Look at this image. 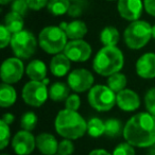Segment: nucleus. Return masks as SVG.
Masks as SVG:
<instances>
[{
  "mask_svg": "<svg viewBox=\"0 0 155 155\" xmlns=\"http://www.w3.org/2000/svg\"><path fill=\"white\" fill-rule=\"evenodd\" d=\"M123 138L135 148H150L155 143V116L148 112L133 115L125 123Z\"/></svg>",
  "mask_w": 155,
  "mask_h": 155,
  "instance_id": "nucleus-1",
  "label": "nucleus"
},
{
  "mask_svg": "<svg viewBox=\"0 0 155 155\" xmlns=\"http://www.w3.org/2000/svg\"><path fill=\"white\" fill-rule=\"evenodd\" d=\"M56 133L65 139L75 140L87 133V121L77 110L64 108L58 113L54 120Z\"/></svg>",
  "mask_w": 155,
  "mask_h": 155,
  "instance_id": "nucleus-2",
  "label": "nucleus"
},
{
  "mask_svg": "<svg viewBox=\"0 0 155 155\" xmlns=\"http://www.w3.org/2000/svg\"><path fill=\"white\" fill-rule=\"evenodd\" d=\"M124 65V55L117 46H103L96 53L93 69L102 77H110L120 72Z\"/></svg>",
  "mask_w": 155,
  "mask_h": 155,
  "instance_id": "nucleus-3",
  "label": "nucleus"
},
{
  "mask_svg": "<svg viewBox=\"0 0 155 155\" xmlns=\"http://www.w3.org/2000/svg\"><path fill=\"white\" fill-rule=\"evenodd\" d=\"M152 38V26L144 20L132 21L123 32V39L127 48L139 50L143 48Z\"/></svg>",
  "mask_w": 155,
  "mask_h": 155,
  "instance_id": "nucleus-4",
  "label": "nucleus"
},
{
  "mask_svg": "<svg viewBox=\"0 0 155 155\" xmlns=\"http://www.w3.org/2000/svg\"><path fill=\"white\" fill-rule=\"evenodd\" d=\"M67 37L64 30L58 26L45 27L38 34V46L48 54L62 53L67 45Z\"/></svg>",
  "mask_w": 155,
  "mask_h": 155,
  "instance_id": "nucleus-5",
  "label": "nucleus"
},
{
  "mask_svg": "<svg viewBox=\"0 0 155 155\" xmlns=\"http://www.w3.org/2000/svg\"><path fill=\"white\" fill-rule=\"evenodd\" d=\"M11 48L14 55L20 60H27L34 55L38 46V39L28 30H22L13 34Z\"/></svg>",
  "mask_w": 155,
  "mask_h": 155,
  "instance_id": "nucleus-6",
  "label": "nucleus"
},
{
  "mask_svg": "<svg viewBox=\"0 0 155 155\" xmlns=\"http://www.w3.org/2000/svg\"><path fill=\"white\" fill-rule=\"evenodd\" d=\"M88 103L98 112H108L116 105V93L107 85H94L87 95Z\"/></svg>",
  "mask_w": 155,
  "mask_h": 155,
  "instance_id": "nucleus-7",
  "label": "nucleus"
},
{
  "mask_svg": "<svg viewBox=\"0 0 155 155\" xmlns=\"http://www.w3.org/2000/svg\"><path fill=\"white\" fill-rule=\"evenodd\" d=\"M21 98L27 105L41 107L49 98V89L41 81L30 80L22 87Z\"/></svg>",
  "mask_w": 155,
  "mask_h": 155,
  "instance_id": "nucleus-8",
  "label": "nucleus"
},
{
  "mask_svg": "<svg viewBox=\"0 0 155 155\" xmlns=\"http://www.w3.org/2000/svg\"><path fill=\"white\" fill-rule=\"evenodd\" d=\"M25 71V65L20 58H8L3 61L0 69V77L2 83L7 84H15L21 80Z\"/></svg>",
  "mask_w": 155,
  "mask_h": 155,
  "instance_id": "nucleus-9",
  "label": "nucleus"
},
{
  "mask_svg": "<svg viewBox=\"0 0 155 155\" xmlns=\"http://www.w3.org/2000/svg\"><path fill=\"white\" fill-rule=\"evenodd\" d=\"M95 78L89 70L85 68H78L70 71L67 77V84L74 93H84L91 91L94 86Z\"/></svg>",
  "mask_w": 155,
  "mask_h": 155,
  "instance_id": "nucleus-10",
  "label": "nucleus"
},
{
  "mask_svg": "<svg viewBox=\"0 0 155 155\" xmlns=\"http://www.w3.org/2000/svg\"><path fill=\"white\" fill-rule=\"evenodd\" d=\"M63 52L71 62L84 63L91 58L93 49L84 39H74L67 43Z\"/></svg>",
  "mask_w": 155,
  "mask_h": 155,
  "instance_id": "nucleus-11",
  "label": "nucleus"
},
{
  "mask_svg": "<svg viewBox=\"0 0 155 155\" xmlns=\"http://www.w3.org/2000/svg\"><path fill=\"white\" fill-rule=\"evenodd\" d=\"M12 148L17 155H30L36 148V137L29 131H18L12 138Z\"/></svg>",
  "mask_w": 155,
  "mask_h": 155,
  "instance_id": "nucleus-12",
  "label": "nucleus"
},
{
  "mask_svg": "<svg viewBox=\"0 0 155 155\" xmlns=\"http://www.w3.org/2000/svg\"><path fill=\"white\" fill-rule=\"evenodd\" d=\"M143 9L142 0H118L117 3V11L121 18L131 22L139 19Z\"/></svg>",
  "mask_w": 155,
  "mask_h": 155,
  "instance_id": "nucleus-13",
  "label": "nucleus"
},
{
  "mask_svg": "<svg viewBox=\"0 0 155 155\" xmlns=\"http://www.w3.org/2000/svg\"><path fill=\"white\" fill-rule=\"evenodd\" d=\"M116 105L123 112H135L140 106V98L136 91L125 88L116 94Z\"/></svg>",
  "mask_w": 155,
  "mask_h": 155,
  "instance_id": "nucleus-14",
  "label": "nucleus"
},
{
  "mask_svg": "<svg viewBox=\"0 0 155 155\" xmlns=\"http://www.w3.org/2000/svg\"><path fill=\"white\" fill-rule=\"evenodd\" d=\"M136 73L144 80H152L155 78V53H143L136 62Z\"/></svg>",
  "mask_w": 155,
  "mask_h": 155,
  "instance_id": "nucleus-15",
  "label": "nucleus"
},
{
  "mask_svg": "<svg viewBox=\"0 0 155 155\" xmlns=\"http://www.w3.org/2000/svg\"><path fill=\"white\" fill-rule=\"evenodd\" d=\"M60 27L62 30L65 31L67 37L70 41H74V39H83V37L87 34L88 32V28H87L86 24L82 20L75 19L70 22H61Z\"/></svg>",
  "mask_w": 155,
  "mask_h": 155,
  "instance_id": "nucleus-16",
  "label": "nucleus"
},
{
  "mask_svg": "<svg viewBox=\"0 0 155 155\" xmlns=\"http://www.w3.org/2000/svg\"><path fill=\"white\" fill-rule=\"evenodd\" d=\"M58 143L55 136L50 133H41L36 136V148L43 155H56Z\"/></svg>",
  "mask_w": 155,
  "mask_h": 155,
  "instance_id": "nucleus-17",
  "label": "nucleus"
},
{
  "mask_svg": "<svg viewBox=\"0 0 155 155\" xmlns=\"http://www.w3.org/2000/svg\"><path fill=\"white\" fill-rule=\"evenodd\" d=\"M71 61L64 54V52L53 55L51 62H50V71L54 77L63 78L68 75L70 72Z\"/></svg>",
  "mask_w": 155,
  "mask_h": 155,
  "instance_id": "nucleus-18",
  "label": "nucleus"
},
{
  "mask_svg": "<svg viewBox=\"0 0 155 155\" xmlns=\"http://www.w3.org/2000/svg\"><path fill=\"white\" fill-rule=\"evenodd\" d=\"M26 74L32 81H43L47 78V66L41 60H33L27 65Z\"/></svg>",
  "mask_w": 155,
  "mask_h": 155,
  "instance_id": "nucleus-19",
  "label": "nucleus"
},
{
  "mask_svg": "<svg viewBox=\"0 0 155 155\" xmlns=\"http://www.w3.org/2000/svg\"><path fill=\"white\" fill-rule=\"evenodd\" d=\"M17 100L16 89L11 84L2 83L0 85V106L2 108H8L14 105Z\"/></svg>",
  "mask_w": 155,
  "mask_h": 155,
  "instance_id": "nucleus-20",
  "label": "nucleus"
},
{
  "mask_svg": "<svg viewBox=\"0 0 155 155\" xmlns=\"http://www.w3.org/2000/svg\"><path fill=\"white\" fill-rule=\"evenodd\" d=\"M3 25L9 29L12 34L20 32V31L24 30V26H25L24 16H21L20 14L16 13L14 11H11L5 14V24Z\"/></svg>",
  "mask_w": 155,
  "mask_h": 155,
  "instance_id": "nucleus-21",
  "label": "nucleus"
},
{
  "mask_svg": "<svg viewBox=\"0 0 155 155\" xmlns=\"http://www.w3.org/2000/svg\"><path fill=\"white\" fill-rule=\"evenodd\" d=\"M70 87L63 82H55L49 88V98L54 102L65 101L69 97Z\"/></svg>",
  "mask_w": 155,
  "mask_h": 155,
  "instance_id": "nucleus-22",
  "label": "nucleus"
},
{
  "mask_svg": "<svg viewBox=\"0 0 155 155\" xmlns=\"http://www.w3.org/2000/svg\"><path fill=\"white\" fill-rule=\"evenodd\" d=\"M120 41L119 30L114 26H106L100 32V41L103 46H117Z\"/></svg>",
  "mask_w": 155,
  "mask_h": 155,
  "instance_id": "nucleus-23",
  "label": "nucleus"
},
{
  "mask_svg": "<svg viewBox=\"0 0 155 155\" xmlns=\"http://www.w3.org/2000/svg\"><path fill=\"white\" fill-rule=\"evenodd\" d=\"M70 0H49L47 10L54 16H62L68 13L70 9Z\"/></svg>",
  "mask_w": 155,
  "mask_h": 155,
  "instance_id": "nucleus-24",
  "label": "nucleus"
},
{
  "mask_svg": "<svg viewBox=\"0 0 155 155\" xmlns=\"http://www.w3.org/2000/svg\"><path fill=\"white\" fill-rule=\"evenodd\" d=\"M127 77H125V74H123L121 72L114 73V74L110 75L107 78V86L116 94H118L119 91L127 88Z\"/></svg>",
  "mask_w": 155,
  "mask_h": 155,
  "instance_id": "nucleus-25",
  "label": "nucleus"
},
{
  "mask_svg": "<svg viewBox=\"0 0 155 155\" xmlns=\"http://www.w3.org/2000/svg\"><path fill=\"white\" fill-rule=\"evenodd\" d=\"M105 132V122L98 117H93L87 121V134L93 138H98L104 135Z\"/></svg>",
  "mask_w": 155,
  "mask_h": 155,
  "instance_id": "nucleus-26",
  "label": "nucleus"
},
{
  "mask_svg": "<svg viewBox=\"0 0 155 155\" xmlns=\"http://www.w3.org/2000/svg\"><path fill=\"white\" fill-rule=\"evenodd\" d=\"M123 129L124 127L122 125L119 119L116 118H110L105 121V132L104 135L110 138H116L123 134Z\"/></svg>",
  "mask_w": 155,
  "mask_h": 155,
  "instance_id": "nucleus-27",
  "label": "nucleus"
},
{
  "mask_svg": "<svg viewBox=\"0 0 155 155\" xmlns=\"http://www.w3.org/2000/svg\"><path fill=\"white\" fill-rule=\"evenodd\" d=\"M37 121H38L37 115L34 112L29 110V112H26L25 114H22L21 118H20V127L25 131L32 132L36 127Z\"/></svg>",
  "mask_w": 155,
  "mask_h": 155,
  "instance_id": "nucleus-28",
  "label": "nucleus"
},
{
  "mask_svg": "<svg viewBox=\"0 0 155 155\" xmlns=\"http://www.w3.org/2000/svg\"><path fill=\"white\" fill-rule=\"evenodd\" d=\"M11 138L10 125L0 120V150H5L8 147Z\"/></svg>",
  "mask_w": 155,
  "mask_h": 155,
  "instance_id": "nucleus-29",
  "label": "nucleus"
},
{
  "mask_svg": "<svg viewBox=\"0 0 155 155\" xmlns=\"http://www.w3.org/2000/svg\"><path fill=\"white\" fill-rule=\"evenodd\" d=\"M144 105L147 112L155 116V87L150 88L144 95Z\"/></svg>",
  "mask_w": 155,
  "mask_h": 155,
  "instance_id": "nucleus-30",
  "label": "nucleus"
},
{
  "mask_svg": "<svg viewBox=\"0 0 155 155\" xmlns=\"http://www.w3.org/2000/svg\"><path fill=\"white\" fill-rule=\"evenodd\" d=\"M113 155H136L135 147L130 144L129 142H121L114 149Z\"/></svg>",
  "mask_w": 155,
  "mask_h": 155,
  "instance_id": "nucleus-31",
  "label": "nucleus"
},
{
  "mask_svg": "<svg viewBox=\"0 0 155 155\" xmlns=\"http://www.w3.org/2000/svg\"><path fill=\"white\" fill-rule=\"evenodd\" d=\"M12 36L13 34L10 32L9 29L5 25H1L0 26V48L1 49H5L9 45H11Z\"/></svg>",
  "mask_w": 155,
  "mask_h": 155,
  "instance_id": "nucleus-32",
  "label": "nucleus"
},
{
  "mask_svg": "<svg viewBox=\"0 0 155 155\" xmlns=\"http://www.w3.org/2000/svg\"><path fill=\"white\" fill-rule=\"evenodd\" d=\"M74 152V146L70 139H63L58 143V154L60 155H72Z\"/></svg>",
  "mask_w": 155,
  "mask_h": 155,
  "instance_id": "nucleus-33",
  "label": "nucleus"
},
{
  "mask_svg": "<svg viewBox=\"0 0 155 155\" xmlns=\"http://www.w3.org/2000/svg\"><path fill=\"white\" fill-rule=\"evenodd\" d=\"M29 9L30 7H29L27 0H14L12 2V11L20 14L21 16L27 15Z\"/></svg>",
  "mask_w": 155,
  "mask_h": 155,
  "instance_id": "nucleus-34",
  "label": "nucleus"
},
{
  "mask_svg": "<svg viewBox=\"0 0 155 155\" xmlns=\"http://www.w3.org/2000/svg\"><path fill=\"white\" fill-rule=\"evenodd\" d=\"M81 106V98L77 94L69 95V97L65 100V108L70 110H78Z\"/></svg>",
  "mask_w": 155,
  "mask_h": 155,
  "instance_id": "nucleus-35",
  "label": "nucleus"
},
{
  "mask_svg": "<svg viewBox=\"0 0 155 155\" xmlns=\"http://www.w3.org/2000/svg\"><path fill=\"white\" fill-rule=\"evenodd\" d=\"M27 1H28L30 10H33V11H39L43 8L47 7L49 2V0H27Z\"/></svg>",
  "mask_w": 155,
  "mask_h": 155,
  "instance_id": "nucleus-36",
  "label": "nucleus"
},
{
  "mask_svg": "<svg viewBox=\"0 0 155 155\" xmlns=\"http://www.w3.org/2000/svg\"><path fill=\"white\" fill-rule=\"evenodd\" d=\"M143 7L149 15L155 17V0H143Z\"/></svg>",
  "mask_w": 155,
  "mask_h": 155,
  "instance_id": "nucleus-37",
  "label": "nucleus"
},
{
  "mask_svg": "<svg viewBox=\"0 0 155 155\" xmlns=\"http://www.w3.org/2000/svg\"><path fill=\"white\" fill-rule=\"evenodd\" d=\"M82 7L79 5V2L77 5H70V9L68 11V15H70L71 17H77V16H80L82 14Z\"/></svg>",
  "mask_w": 155,
  "mask_h": 155,
  "instance_id": "nucleus-38",
  "label": "nucleus"
},
{
  "mask_svg": "<svg viewBox=\"0 0 155 155\" xmlns=\"http://www.w3.org/2000/svg\"><path fill=\"white\" fill-rule=\"evenodd\" d=\"M1 120H2L3 122L7 123V124L10 125L14 122V120H15V116H14L13 114H11V113H5V114L2 116V118H1Z\"/></svg>",
  "mask_w": 155,
  "mask_h": 155,
  "instance_id": "nucleus-39",
  "label": "nucleus"
},
{
  "mask_svg": "<svg viewBox=\"0 0 155 155\" xmlns=\"http://www.w3.org/2000/svg\"><path fill=\"white\" fill-rule=\"evenodd\" d=\"M88 155H113V154H110L108 151L104 150V149H95V150L91 151Z\"/></svg>",
  "mask_w": 155,
  "mask_h": 155,
  "instance_id": "nucleus-40",
  "label": "nucleus"
},
{
  "mask_svg": "<svg viewBox=\"0 0 155 155\" xmlns=\"http://www.w3.org/2000/svg\"><path fill=\"white\" fill-rule=\"evenodd\" d=\"M13 1L14 0H0V3H1V5H7L10 2H13Z\"/></svg>",
  "mask_w": 155,
  "mask_h": 155,
  "instance_id": "nucleus-41",
  "label": "nucleus"
},
{
  "mask_svg": "<svg viewBox=\"0 0 155 155\" xmlns=\"http://www.w3.org/2000/svg\"><path fill=\"white\" fill-rule=\"evenodd\" d=\"M41 82H43L44 84L47 85V86H48V85H49V83H50V80H49V79H48V78H46V79H44V80L41 81Z\"/></svg>",
  "mask_w": 155,
  "mask_h": 155,
  "instance_id": "nucleus-42",
  "label": "nucleus"
},
{
  "mask_svg": "<svg viewBox=\"0 0 155 155\" xmlns=\"http://www.w3.org/2000/svg\"><path fill=\"white\" fill-rule=\"evenodd\" d=\"M152 38L155 39V25L152 26Z\"/></svg>",
  "mask_w": 155,
  "mask_h": 155,
  "instance_id": "nucleus-43",
  "label": "nucleus"
},
{
  "mask_svg": "<svg viewBox=\"0 0 155 155\" xmlns=\"http://www.w3.org/2000/svg\"><path fill=\"white\" fill-rule=\"evenodd\" d=\"M1 155H10V154H7V153H2Z\"/></svg>",
  "mask_w": 155,
  "mask_h": 155,
  "instance_id": "nucleus-44",
  "label": "nucleus"
},
{
  "mask_svg": "<svg viewBox=\"0 0 155 155\" xmlns=\"http://www.w3.org/2000/svg\"><path fill=\"white\" fill-rule=\"evenodd\" d=\"M107 1H115V0H107Z\"/></svg>",
  "mask_w": 155,
  "mask_h": 155,
  "instance_id": "nucleus-45",
  "label": "nucleus"
},
{
  "mask_svg": "<svg viewBox=\"0 0 155 155\" xmlns=\"http://www.w3.org/2000/svg\"><path fill=\"white\" fill-rule=\"evenodd\" d=\"M56 155H60V154H56Z\"/></svg>",
  "mask_w": 155,
  "mask_h": 155,
  "instance_id": "nucleus-46",
  "label": "nucleus"
}]
</instances>
